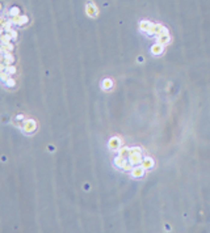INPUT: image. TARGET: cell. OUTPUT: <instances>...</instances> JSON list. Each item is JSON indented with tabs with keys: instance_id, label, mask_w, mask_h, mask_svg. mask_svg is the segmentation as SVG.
Returning a JSON list of instances; mask_svg holds the SVG:
<instances>
[{
	"instance_id": "3957f363",
	"label": "cell",
	"mask_w": 210,
	"mask_h": 233,
	"mask_svg": "<svg viewBox=\"0 0 210 233\" xmlns=\"http://www.w3.org/2000/svg\"><path fill=\"white\" fill-rule=\"evenodd\" d=\"M144 173V170H143V166H138V168H133V170H131V174H133V177H135V178H141L143 175Z\"/></svg>"
},
{
	"instance_id": "ba28073f",
	"label": "cell",
	"mask_w": 210,
	"mask_h": 233,
	"mask_svg": "<svg viewBox=\"0 0 210 233\" xmlns=\"http://www.w3.org/2000/svg\"><path fill=\"white\" fill-rule=\"evenodd\" d=\"M103 84H104V85H103V88H104V89H109V88H112V85H113V84H112V81H110V80H105Z\"/></svg>"
},
{
	"instance_id": "8992f818",
	"label": "cell",
	"mask_w": 210,
	"mask_h": 233,
	"mask_svg": "<svg viewBox=\"0 0 210 233\" xmlns=\"http://www.w3.org/2000/svg\"><path fill=\"white\" fill-rule=\"evenodd\" d=\"M163 52V45L162 43H156L155 46H153V54L155 55H159V54Z\"/></svg>"
},
{
	"instance_id": "6da1fadb",
	"label": "cell",
	"mask_w": 210,
	"mask_h": 233,
	"mask_svg": "<svg viewBox=\"0 0 210 233\" xmlns=\"http://www.w3.org/2000/svg\"><path fill=\"white\" fill-rule=\"evenodd\" d=\"M129 161L130 164H133V165H138V164L142 163V155H141V149L138 147H135V148H131L130 149V155H129Z\"/></svg>"
},
{
	"instance_id": "277c9868",
	"label": "cell",
	"mask_w": 210,
	"mask_h": 233,
	"mask_svg": "<svg viewBox=\"0 0 210 233\" xmlns=\"http://www.w3.org/2000/svg\"><path fill=\"white\" fill-rule=\"evenodd\" d=\"M119 145H121V140L116 136V138H113V139H110V142H109V147L112 149H118L119 148Z\"/></svg>"
},
{
	"instance_id": "9c48e42d",
	"label": "cell",
	"mask_w": 210,
	"mask_h": 233,
	"mask_svg": "<svg viewBox=\"0 0 210 233\" xmlns=\"http://www.w3.org/2000/svg\"><path fill=\"white\" fill-rule=\"evenodd\" d=\"M7 85H8V87H14V81L12 79H9V80H7Z\"/></svg>"
},
{
	"instance_id": "7a4b0ae2",
	"label": "cell",
	"mask_w": 210,
	"mask_h": 233,
	"mask_svg": "<svg viewBox=\"0 0 210 233\" xmlns=\"http://www.w3.org/2000/svg\"><path fill=\"white\" fill-rule=\"evenodd\" d=\"M36 128H37V126H36V122L34 121H32V119H29L26 121V123L24 124V131L25 132H28V134H30V132H33Z\"/></svg>"
},
{
	"instance_id": "5b68a950",
	"label": "cell",
	"mask_w": 210,
	"mask_h": 233,
	"mask_svg": "<svg viewBox=\"0 0 210 233\" xmlns=\"http://www.w3.org/2000/svg\"><path fill=\"white\" fill-rule=\"evenodd\" d=\"M142 163H143V168H146V169H151V168L154 166V161L151 160L150 157H146Z\"/></svg>"
},
{
	"instance_id": "52a82bcc",
	"label": "cell",
	"mask_w": 210,
	"mask_h": 233,
	"mask_svg": "<svg viewBox=\"0 0 210 233\" xmlns=\"http://www.w3.org/2000/svg\"><path fill=\"white\" fill-rule=\"evenodd\" d=\"M168 41H169L168 34H162V35H159V38H158V43H162V45L168 43Z\"/></svg>"
}]
</instances>
